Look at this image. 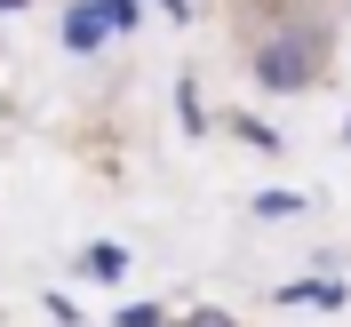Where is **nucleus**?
Listing matches in <instances>:
<instances>
[{
  "label": "nucleus",
  "instance_id": "obj_2",
  "mask_svg": "<svg viewBox=\"0 0 351 327\" xmlns=\"http://www.w3.org/2000/svg\"><path fill=\"white\" fill-rule=\"evenodd\" d=\"M128 247H120V240H96V247H88V256H80V271H88V280H120V271H128Z\"/></svg>",
  "mask_w": 351,
  "mask_h": 327
},
{
  "label": "nucleus",
  "instance_id": "obj_5",
  "mask_svg": "<svg viewBox=\"0 0 351 327\" xmlns=\"http://www.w3.org/2000/svg\"><path fill=\"white\" fill-rule=\"evenodd\" d=\"M120 327H160V311H152V304H128V311H120Z\"/></svg>",
  "mask_w": 351,
  "mask_h": 327
},
{
  "label": "nucleus",
  "instance_id": "obj_8",
  "mask_svg": "<svg viewBox=\"0 0 351 327\" xmlns=\"http://www.w3.org/2000/svg\"><path fill=\"white\" fill-rule=\"evenodd\" d=\"M0 8H24V0H0Z\"/></svg>",
  "mask_w": 351,
  "mask_h": 327
},
{
  "label": "nucleus",
  "instance_id": "obj_7",
  "mask_svg": "<svg viewBox=\"0 0 351 327\" xmlns=\"http://www.w3.org/2000/svg\"><path fill=\"white\" fill-rule=\"evenodd\" d=\"M160 8H176V16H184V8H192V0H160Z\"/></svg>",
  "mask_w": 351,
  "mask_h": 327
},
{
  "label": "nucleus",
  "instance_id": "obj_6",
  "mask_svg": "<svg viewBox=\"0 0 351 327\" xmlns=\"http://www.w3.org/2000/svg\"><path fill=\"white\" fill-rule=\"evenodd\" d=\"M199 327H223V311H199Z\"/></svg>",
  "mask_w": 351,
  "mask_h": 327
},
{
  "label": "nucleus",
  "instance_id": "obj_1",
  "mask_svg": "<svg viewBox=\"0 0 351 327\" xmlns=\"http://www.w3.org/2000/svg\"><path fill=\"white\" fill-rule=\"evenodd\" d=\"M319 64H328V32H311V24H280V32H263V40L247 48V72H256V88H271V96L311 88Z\"/></svg>",
  "mask_w": 351,
  "mask_h": 327
},
{
  "label": "nucleus",
  "instance_id": "obj_3",
  "mask_svg": "<svg viewBox=\"0 0 351 327\" xmlns=\"http://www.w3.org/2000/svg\"><path fill=\"white\" fill-rule=\"evenodd\" d=\"M96 40H104V16H96V8H72V16H64V48H80V56H88Z\"/></svg>",
  "mask_w": 351,
  "mask_h": 327
},
{
  "label": "nucleus",
  "instance_id": "obj_4",
  "mask_svg": "<svg viewBox=\"0 0 351 327\" xmlns=\"http://www.w3.org/2000/svg\"><path fill=\"white\" fill-rule=\"evenodd\" d=\"M96 16H104V32H112V24L128 32V24H136V0H96Z\"/></svg>",
  "mask_w": 351,
  "mask_h": 327
}]
</instances>
